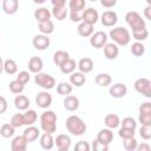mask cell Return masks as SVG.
Wrapping results in <instances>:
<instances>
[{"instance_id": "6da1fadb", "label": "cell", "mask_w": 151, "mask_h": 151, "mask_svg": "<svg viewBox=\"0 0 151 151\" xmlns=\"http://www.w3.org/2000/svg\"><path fill=\"white\" fill-rule=\"evenodd\" d=\"M65 126H66V130L72 136H83L87 130L86 123L80 117H78L76 114H72V116L67 117Z\"/></svg>"}, {"instance_id": "7a4b0ae2", "label": "cell", "mask_w": 151, "mask_h": 151, "mask_svg": "<svg viewBox=\"0 0 151 151\" xmlns=\"http://www.w3.org/2000/svg\"><path fill=\"white\" fill-rule=\"evenodd\" d=\"M110 39L117 46H126L131 41V33L125 27H114L109 32Z\"/></svg>"}, {"instance_id": "3957f363", "label": "cell", "mask_w": 151, "mask_h": 151, "mask_svg": "<svg viewBox=\"0 0 151 151\" xmlns=\"http://www.w3.org/2000/svg\"><path fill=\"white\" fill-rule=\"evenodd\" d=\"M40 129L44 132L54 133L57 131V114L54 111L46 110L40 116Z\"/></svg>"}, {"instance_id": "277c9868", "label": "cell", "mask_w": 151, "mask_h": 151, "mask_svg": "<svg viewBox=\"0 0 151 151\" xmlns=\"http://www.w3.org/2000/svg\"><path fill=\"white\" fill-rule=\"evenodd\" d=\"M125 21L130 26V28H132V31L146 27L145 20L142 18V15L137 11H129L125 14Z\"/></svg>"}, {"instance_id": "5b68a950", "label": "cell", "mask_w": 151, "mask_h": 151, "mask_svg": "<svg viewBox=\"0 0 151 151\" xmlns=\"http://www.w3.org/2000/svg\"><path fill=\"white\" fill-rule=\"evenodd\" d=\"M34 81L38 86H40L44 90H52L55 85V79L54 77H52L48 73H44V72H38L34 76Z\"/></svg>"}, {"instance_id": "8992f818", "label": "cell", "mask_w": 151, "mask_h": 151, "mask_svg": "<svg viewBox=\"0 0 151 151\" xmlns=\"http://www.w3.org/2000/svg\"><path fill=\"white\" fill-rule=\"evenodd\" d=\"M134 90L136 92H138L139 94L144 96L145 98H151V80L147 79V78H138L134 84Z\"/></svg>"}, {"instance_id": "52a82bcc", "label": "cell", "mask_w": 151, "mask_h": 151, "mask_svg": "<svg viewBox=\"0 0 151 151\" xmlns=\"http://www.w3.org/2000/svg\"><path fill=\"white\" fill-rule=\"evenodd\" d=\"M107 34L103 31H97V32H93L92 35L90 37V44L92 47L94 48H103L105 46V44L107 42Z\"/></svg>"}, {"instance_id": "ba28073f", "label": "cell", "mask_w": 151, "mask_h": 151, "mask_svg": "<svg viewBox=\"0 0 151 151\" xmlns=\"http://www.w3.org/2000/svg\"><path fill=\"white\" fill-rule=\"evenodd\" d=\"M52 96L50 92H47V90H44V91H40L37 97H35V104L38 105V107L40 109H48L51 105H52Z\"/></svg>"}, {"instance_id": "9c48e42d", "label": "cell", "mask_w": 151, "mask_h": 151, "mask_svg": "<svg viewBox=\"0 0 151 151\" xmlns=\"http://www.w3.org/2000/svg\"><path fill=\"white\" fill-rule=\"evenodd\" d=\"M100 22L105 27H113L118 21V14L114 11H104L100 15Z\"/></svg>"}, {"instance_id": "30bf717a", "label": "cell", "mask_w": 151, "mask_h": 151, "mask_svg": "<svg viewBox=\"0 0 151 151\" xmlns=\"http://www.w3.org/2000/svg\"><path fill=\"white\" fill-rule=\"evenodd\" d=\"M32 44H33V47L38 51H45L46 48H48L50 44H51V40L48 38V35L46 34H37L34 35L33 40H32Z\"/></svg>"}, {"instance_id": "8fae6325", "label": "cell", "mask_w": 151, "mask_h": 151, "mask_svg": "<svg viewBox=\"0 0 151 151\" xmlns=\"http://www.w3.org/2000/svg\"><path fill=\"white\" fill-rule=\"evenodd\" d=\"M99 20V13L96 8L93 7H88L86 9H84L81 12V21H85V22H88L91 25H94L97 24Z\"/></svg>"}, {"instance_id": "7c38bea8", "label": "cell", "mask_w": 151, "mask_h": 151, "mask_svg": "<svg viewBox=\"0 0 151 151\" xmlns=\"http://www.w3.org/2000/svg\"><path fill=\"white\" fill-rule=\"evenodd\" d=\"M71 137L65 134V133H60L55 137L54 139V145L57 146V149L59 151H68L71 147Z\"/></svg>"}, {"instance_id": "4fadbf2b", "label": "cell", "mask_w": 151, "mask_h": 151, "mask_svg": "<svg viewBox=\"0 0 151 151\" xmlns=\"http://www.w3.org/2000/svg\"><path fill=\"white\" fill-rule=\"evenodd\" d=\"M109 93L112 98H116V99H119V98H123L126 96L127 93V87L125 84L123 83H116L113 85L110 86L109 88Z\"/></svg>"}, {"instance_id": "5bb4252c", "label": "cell", "mask_w": 151, "mask_h": 151, "mask_svg": "<svg viewBox=\"0 0 151 151\" xmlns=\"http://www.w3.org/2000/svg\"><path fill=\"white\" fill-rule=\"evenodd\" d=\"M104 48V55L107 60H114L117 59L119 54V47L114 42H106Z\"/></svg>"}, {"instance_id": "9a60e30c", "label": "cell", "mask_w": 151, "mask_h": 151, "mask_svg": "<svg viewBox=\"0 0 151 151\" xmlns=\"http://www.w3.org/2000/svg\"><path fill=\"white\" fill-rule=\"evenodd\" d=\"M22 136L25 137V139L27 140V143H32V142H35L40 137V130L37 126H34V125H28L24 130Z\"/></svg>"}, {"instance_id": "2e32d148", "label": "cell", "mask_w": 151, "mask_h": 151, "mask_svg": "<svg viewBox=\"0 0 151 151\" xmlns=\"http://www.w3.org/2000/svg\"><path fill=\"white\" fill-rule=\"evenodd\" d=\"M77 67L79 70V72L86 74V73H90L92 72L93 67H94V64H93V60L88 57H85V58H81L78 64H77Z\"/></svg>"}, {"instance_id": "e0dca14e", "label": "cell", "mask_w": 151, "mask_h": 151, "mask_svg": "<svg viewBox=\"0 0 151 151\" xmlns=\"http://www.w3.org/2000/svg\"><path fill=\"white\" fill-rule=\"evenodd\" d=\"M64 104V107L66 111H70V112H74L79 109V99L76 97V96H65V99L63 101Z\"/></svg>"}, {"instance_id": "ac0fdd59", "label": "cell", "mask_w": 151, "mask_h": 151, "mask_svg": "<svg viewBox=\"0 0 151 151\" xmlns=\"http://www.w3.org/2000/svg\"><path fill=\"white\" fill-rule=\"evenodd\" d=\"M97 140H99L100 143L105 144V145H110L113 140V132L111 129L106 127V129H101L98 134H97Z\"/></svg>"}, {"instance_id": "d6986e66", "label": "cell", "mask_w": 151, "mask_h": 151, "mask_svg": "<svg viewBox=\"0 0 151 151\" xmlns=\"http://www.w3.org/2000/svg\"><path fill=\"white\" fill-rule=\"evenodd\" d=\"M19 9V0H4L2 1V11L8 14L13 15Z\"/></svg>"}, {"instance_id": "ffe728a7", "label": "cell", "mask_w": 151, "mask_h": 151, "mask_svg": "<svg viewBox=\"0 0 151 151\" xmlns=\"http://www.w3.org/2000/svg\"><path fill=\"white\" fill-rule=\"evenodd\" d=\"M94 25H91L88 22H85V21H80L79 25H78V34L80 37H84V38H90L92 35V33L94 32Z\"/></svg>"}, {"instance_id": "44dd1931", "label": "cell", "mask_w": 151, "mask_h": 151, "mask_svg": "<svg viewBox=\"0 0 151 151\" xmlns=\"http://www.w3.org/2000/svg\"><path fill=\"white\" fill-rule=\"evenodd\" d=\"M27 140L24 136H15L11 143L12 151H25L27 149Z\"/></svg>"}, {"instance_id": "7402d4cb", "label": "cell", "mask_w": 151, "mask_h": 151, "mask_svg": "<svg viewBox=\"0 0 151 151\" xmlns=\"http://www.w3.org/2000/svg\"><path fill=\"white\" fill-rule=\"evenodd\" d=\"M40 146L44 150H51L54 146V138H53V133H48V132H44L42 134H40Z\"/></svg>"}, {"instance_id": "603a6c76", "label": "cell", "mask_w": 151, "mask_h": 151, "mask_svg": "<svg viewBox=\"0 0 151 151\" xmlns=\"http://www.w3.org/2000/svg\"><path fill=\"white\" fill-rule=\"evenodd\" d=\"M104 124L106 127L113 130V129H117L119 125H120V118L118 114L116 113H109L105 116L104 118Z\"/></svg>"}, {"instance_id": "cb8c5ba5", "label": "cell", "mask_w": 151, "mask_h": 151, "mask_svg": "<svg viewBox=\"0 0 151 151\" xmlns=\"http://www.w3.org/2000/svg\"><path fill=\"white\" fill-rule=\"evenodd\" d=\"M44 67V63L41 60V58L39 57H31L29 60H28V70L29 72L32 73H38V72H41Z\"/></svg>"}, {"instance_id": "d4e9b609", "label": "cell", "mask_w": 151, "mask_h": 151, "mask_svg": "<svg viewBox=\"0 0 151 151\" xmlns=\"http://www.w3.org/2000/svg\"><path fill=\"white\" fill-rule=\"evenodd\" d=\"M86 83V77L81 72H72L70 76V84L76 87H81Z\"/></svg>"}, {"instance_id": "484cf974", "label": "cell", "mask_w": 151, "mask_h": 151, "mask_svg": "<svg viewBox=\"0 0 151 151\" xmlns=\"http://www.w3.org/2000/svg\"><path fill=\"white\" fill-rule=\"evenodd\" d=\"M29 99L25 96V94H17V97L14 98V106L19 110V111H25L29 107Z\"/></svg>"}, {"instance_id": "4316f807", "label": "cell", "mask_w": 151, "mask_h": 151, "mask_svg": "<svg viewBox=\"0 0 151 151\" xmlns=\"http://www.w3.org/2000/svg\"><path fill=\"white\" fill-rule=\"evenodd\" d=\"M34 19L38 21V22H41V21H45V20H50L52 14H51V11L47 9L46 7H39L34 11Z\"/></svg>"}, {"instance_id": "83f0119b", "label": "cell", "mask_w": 151, "mask_h": 151, "mask_svg": "<svg viewBox=\"0 0 151 151\" xmlns=\"http://www.w3.org/2000/svg\"><path fill=\"white\" fill-rule=\"evenodd\" d=\"M51 14L58 21H63L64 19H66V17L68 14V11H67L66 6H53V8L51 11Z\"/></svg>"}, {"instance_id": "f1b7e54d", "label": "cell", "mask_w": 151, "mask_h": 151, "mask_svg": "<svg viewBox=\"0 0 151 151\" xmlns=\"http://www.w3.org/2000/svg\"><path fill=\"white\" fill-rule=\"evenodd\" d=\"M38 28H39V31H40L41 34L50 35L54 31V22L51 19L50 20L41 21V22H38Z\"/></svg>"}, {"instance_id": "f546056e", "label": "cell", "mask_w": 151, "mask_h": 151, "mask_svg": "<svg viewBox=\"0 0 151 151\" xmlns=\"http://www.w3.org/2000/svg\"><path fill=\"white\" fill-rule=\"evenodd\" d=\"M67 59H70V54L67 51H64V50H58L54 52L53 54V63L57 65V66H61Z\"/></svg>"}, {"instance_id": "4dcf8cb0", "label": "cell", "mask_w": 151, "mask_h": 151, "mask_svg": "<svg viewBox=\"0 0 151 151\" xmlns=\"http://www.w3.org/2000/svg\"><path fill=\"white\" fill-rule=\"evenodd\" d=\"M24 116V124L25 125H33L37 120H38V113L35 110H25V113H22Z\"/></svg>"}, {"instance_id": "1f68e13d", "label": "cell", "mask_w": 151, "mask_h": 151, "mask_svg": "<svg viewBox=\"0 0 151 151\" xmlns=\"http://www.w3.org/2000/svg\"><path fill=\"white\" fill-rule=\"evenodd\" d=\"M94 80H96V84L101 87H106V86L111 85V83H112V78L109 73H99L96 76Z\"/></svg>"}, {"instance_id": "d6a6232c", "label": "cell", "mask_w": 151, "mask_h": 151, "mask_svg": "<svg viewBox=\"0 0 151 151\" xmlns=\"http://www.w3.org/2000/svg\"><path fill=\"white\" fill-rule=\"evenodd\" d=\"M4 72H6L9 76L15 74L18 72V65H17L15 60H13V59L4 60Z\"/></svg>"}, {"instance_id": "836d02e7", "label": "cell", "mask_w": 151, "mask_h": 151, "mask_svg": "<svg viewBox=\"0 0 151 151\" xmlns=\"http://www.w3.org/2000/svg\"><path fill=\"white\" fill-rule=\"evenodd\" d=\"M60 67V71L64 73V74H71L72 72H74L76 71V67H77V64H76V60H73V59H67L61 66H59Z\"/></svg>"}, {"instance_id": "e575fe53", "label": "cell", "mask_w": 151, "mask_h": 151, "mask_svg": "<svg viewBox=\"0 0 151 151\" xmlns=\"http://www.w3.org/2000/svg\"><path fill=\"white\" fill-rule=\"evenodd\" d=\"M72 90H73V86L70 84V83H66V81H61L57 85V92L58 94L60 96H68L72 93Z\"/></svg>"}, {"instance_id": "d590c367", "label": "cell", "mask_w": 151, "mask_h": 151, "mask_svg": "<svg viewBox=\"0 0 151 151\" xmlns=\"http://www.w3.org/2000/svg\"><path fill=\"white\" fill-rule=\"evenodd\" d=\"M86 0H68V9L72 12H83Z\"/></svg>"}, {"instance_id": "8d00e7d4", "label": "cell", "mask_w": 151, "mask_h": 151, "mask_svg": "<svg viewBox=\"0 0 151 151\" xmlns=\"http://www.w3.org/2000/svg\"><path fill=\"white\" fill-rule=\"evenodd\" d=\"M14 133H15V129L9 123H5L0 126V136L4 138H11L14 136Z\"/></svg>"}, {"instance_id": "74e56055", "label": "cell", "mask_w": 151, "mask_h": 151, "mask_svg": "<svg viewBox=\"0 0 151 151\" xmlns=\"http://www.w3.org/2000/svg\"><path fill=\"white\" fill-rule=\"evenodd\" d=\"M132 37L136 41H144L149 37V31H147L146 27L139 28V29H133L132 31Z\"/></svg>"}, {"instance_id": "f35d334b", "label": "cell", "mask_w": 151, "mask_h": 151, "mask_svg": "<svg viewBox=\"0 0 151 151\" xmlns=\"http://www.w3.org/2000/svg\"><path fill=\"white\" fill-rule=\"evenodd\" d=\"M131 53L134 55V57H142L144 55L145 53V46L143 45L142 41H136L131 45V48H130Z\"/></svg>"}, {"instance_id": "ab89813d", "label": "cell", "mask_w": 151, "mask_h": 151, "mask_svg": "<svg viewBox=\"0 0 151 151\" xmlns=\"http://www.w3.org/2000/svg\"><path fill=\"white\" fill-rule=\"evenodd\" d=\"M8 88L12 93L14 94H19V93H22V91L25 90V85L21 84L20 81H18L17 79L15 80H12L9 84H8Z\"/></svg>"}, {"instance_id": "60d3db41", "label": "cell", "mask_w": 151, "mask_h": 151, "mask_svg": "<svg viewBox=\"0 0 151 151\" xmlns=\"http://www.w3.org/2000/svg\"><path fill=\"white\" fill-rule=\"evenodd\" d=\"M137 145H138V142H137V139L134 137H130V138L123 139V146L127 151H136Z\"/></svg>"}, {"instance_id": "b9f144b4", "label": "cell", "mask_w": 151, "mask_h": 151, "mask_svg": "<svg viewBox=\"0 0 151 151\" xmlns=\"http://www.w3.org/2000/svg\"><path fill=\"white\" fill-rule=\"evenodd\" d=\"M9 124L14 129H18V127H21L22 125H25L24 124V116H22V113H15V114H13L12 118H11Z\"/></svg>"}, {"instance_id": "7bdbcfd3", "label": "cell", "mask_w": 151, "mask_h": 151, "mask_svg": "<svg viewBox=\"0 0 151 151\" xmlns=\"http://www.w3.org/2000/svg\"><path fill=\"white\" fill-rule=\"evenodd\" d=\"M120 125H122V127H125V129L136 130V127H137V122H136V119L132 118V117H125L123 120H120Z\"/></svg>"}, {"instance_id": "ee69618b", "label": "cell", "mask_w": 151, "mask_h": 151, "mask_svg": "<svg viewBox=\"0 0 151 151\" xmlns=\"http://www.w3.org/2000/svg\"><path fill=\"white\" fill-rule=\"evenodd\" d=\"M139 136L144 140H150L151 139V126H144L142 125L139 129Z\"/></svg>"}, {"instance_id": "f6af8a7d", "label": "cell", "mask_w": 151, "mask_h": 151, "mask_svg": "<svg viewBox=\"0 0 151 151\" xmlns=\"http://www.w3.org/2000/svg\"><path fill=\"white\" fill-rule=\"evenodd\" d=\"M29 79H31V76H29V72L28 71H21V72H19L17 74V80L20 81L24 85H26L29 81Z\"/></svg>"}, {"instance_id": "bcb514c9", "label": "cell", "mask_w": 151, "mask_h": 151, "mask_svg": "<svg viewBox=\"0 0 151 151\" xmlns=\"http://www.w3.org/2000/svg\"><path fill=\"white\" fill-rule=\"evenodd\" d=\"M136 130H130V129H125V127H120L118 131V136L123 139L125 138H130V137H134V132Z\"/></svg>"}, {"instance_id": "7dc6e473", "label": "cell", "mask_w": 151, "mask_h": 151, "mask_svg": "<svg viewBox=\"0 0 151 151\" xmlns=\"http://www.w3.org/2000/svg\"><path fill=\"white\" fill-rule=\"evenodd\" d=\"M91 149H92L93 151H107V150H109V145H105V144L100 143L99 140L94 139V140L92 142Z\"/></svg>"}, {"instance_id": "c3c4849f", "label": "cell", "mask_w": 151, "mask_h": 151, "mask_svg": "<svg viewBox=\"0 0 151 151\" xmlns=\"http://www.w3.org/2000/svg\"><path fill=\"white\" fill-rule=\"evenodd\" d=\"M74 150L76 151H90L91 150V145L85 140H80L74 145Z\"/></svg>"}, {"instance_id": "681fc988", "label": "cell", "mask_w": 151, "mask_h": 151, "mask_svg": "<svg viewBox=\"0 0 151 151\" xmlns=\"http://www.w3.org/2000/svg\"><path fill=\"white\" fill-rule=\"evenodd\" d=\"M139 114H151V103L145 101L139 106Z\"/></svg>"}, {"instance_id": "f907efd6", "label": "cell", "mask_w": 151, "mask_h": 151, "mask_svg": "<svg viewBox=\"0 0 151 151\" xmlns=\"http://www.w3.org/2000/svg\"><path fill=\"white\" fill-rule=\"evenodd\" d=\"M138 120L144 126H151V114H139Z\"/></svg>"}, {"instance_id": "816d5d0a", "label": "cell", "mask_w": 151, "mask_h": 151, "mask_svg": "<svg viewBox=\"0 0 151 151\" xmlns=\"http://www.w3.org/2000/svg\"><path fill=\"white\" fill-rule=\"evenodd\" d=\"M70 19H71L72 22H80L81 21V12L70 11Z\"/></svg>"}, {"instance_id": "f5cc1de1", "label": "cell", "mask_w": 151, "mask_h": 151, "mask_svg": "<svg viewBox=\"0 0 151 151\" xmlns=\"http://www.w3.org/2000/svg\"><path fill=\"white\" fill-rule=\"evenodd\" d=\"M7 107H8V103L6 98L4 96H0V114H4L7 111Z\"/></svg>"}, {"instance_id": "db71d44e", "label": "cell", "mask_w": 151, "mask_h": 151, "mask_svg": "<svg viewBox=\"0 0 151 151\" xmlns=\"http://www.w3.org/2000/svg\"><path fill=\"white\" fill-rule=\"evenodd\" d=\"M99 1L104 8H112L118 2V0H99Z\"/></svg>"}, {"instance_id": "11a10c76", "label": "cell", "mask_w": 151, "mask_h": 151, "mask_svg": "<svg viewBox=\"0 0 151 151\" xmlns=\"http://www.w3.org/2000/svg\"><path fill=\"white\" fill-rule=\"evenodd\" d=\"M136 150H137V151H150V150H151V146H150V144H147V143L144 142V143L137 145Z\"/></svg>"}, {"instance_id": "9f6ffc18", "label": "cell", "mask_w": 151, "mask_h": 151, "mask_svg": "<svg viewBox=\"0 0 151 151\" xmlns=\"http://www.w3.org/2000/svg\"><path fill=\"white\" fill-rule=\"evenodd\" d=\"M144 17L147 20H151V5H147L144 8Z\"/></svg>"}, {"instance_id": "6f0895ef", "label": "cell", "mask_w": 151, "mask_h": 151, "mask_svg": "<svg viewBox=\"0 0 151 151\" xmlns=\"http://www.w3.org/2000/svg\"><path fill=\"white\" fill-rule=\"evenodd\" d=\"M53 6H66V0H51Z\"/></svg>"}, {"instance_id": "680465c9", "label": "cell", "mask_w": 151, "mask_h": 151, "mask_svg": "<svg viewBox=\"0 0 151 151\" xmlns=\"http://www.w3.org/2000/svg\"><path fill=\"white\" fill-rule=\"evenodd\" d=\"M4 72V60H2V58L0 57V74Z\"/></svg>"}, {"instance_id": "91938a15", "label": "cell", "mask_w": 151, "mask_h": 151, "mask_svg": "<svg viewBox=\"0 0 151 151\" xmlns=\"http://www.w3.org/2000/svg\"><path fill=\"white\" fill-rule=\"evenodd\" d=\"M45 1H46V0H33V2L37 4V5H42Z\"/></svg>"}, {"instance_id": "94428289", "label": "cell", "mask_w": 151, "mask_h": 151, "mask_svg": "<svg viewBox=\"0 0 151 151\" xmlns=\"http://www.w3.org/2000/svg\"><path fill=\"white\" fill-rule=\"evenodd\" d=\"M146 2H147V5H151V0H146Z\"/></svg>"}, {"instance_id": "6125c7cd", "label": "cell", "mask_w": 151, "mask_h": 151, "mask_svg": "<svg viewBox=\"0 0 151 151\" xmlns=\"http://www.w3.org/2000/svg\"><path fill=\"white\" fill-rule=\"evenodd\" d=\"M88 1H91V2H96V1H98V0H88Z\"/></svg>"}]
</instances>
